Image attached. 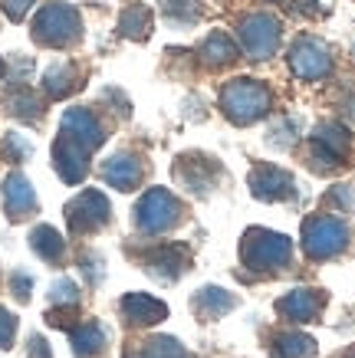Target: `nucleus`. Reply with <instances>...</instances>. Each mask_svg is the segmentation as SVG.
I'll list each match as a JSON object with an SVG mask.
<instances>
[{"instance_id": "nucleus-17", "label": "nucleus", "mask_w": 355, "mask_h": 358, "mask_svg": "<svg viewBox=\"0 0 355 358\" xmlns=\"http://www.w3.org/2000/svg\"><path fill=\"white\" fill-rule=\"evenodd\" d=\"M102 178H106V185H112L116 191H135L141 181V164L135 155L122 152L102 164Z\"/></svg>"}, {"instance_id": "nucleus-29", "label": "nucleus", "mask_w": 355, "mask_h": 358, "mask_svg": "<svg viewBox=\"0 0 355 358\" xmlns=\"http://www.w3.org/2000/svg\"><path fill=\"white\" fill-rule=\"evenodd\" d=\"M7 109H11L13 115H20V119H36V115H40V102H36L33 92L20 89V92H13V96L7 99Z\"/></svg>"}, {"instance_id": "nucleus-19", "label": "nucleus", "mask_w": 355, "mask_h": 358, "mask_svg": "<svg viewBox=\"0 0 355 358\" xmlns=\"http://www.w3.org/2000/svg\"><path fill=\"white\" fill-rule=\"evenodd\" d=\"M191 306L204 315V319H221V315L230 313L237 306V296H230L227 289H221V286H204V289H197Z\"/></svg>"}, {"instance_id": "nucleus-3", "label": "nucleus", "mask_w": 355, "mask_h": 358, "mask_svg": "<svg viewBox=\"0 0 355 358\" xmlns=\"http://www.w3.org/2000/svg\"><path fill=\"white\" fill-rule=\"evenodd\" d=\"M349 247V227L342 217L319 214L302 224V250L309 260H333Z\"/></svg>"}, {"instance_id": "nucleus-10", "label": "nucleus", "mask_w": 355, "mask_h": 358, "mask_svg": "<svg viewBox=\"0 0 355 358\" xmlns=\"http://www.w3.org/2000/svg\"><path fill=\"white\" fill-rule=\"evenodd\" d=\"M352 148V135L339 122H323L312 131V158L326 164H339Z\"/></svg>"}, {"instance_id": "nucleus-7", "label": "nucleus", "mask_w": 355, "mask_h": 358, "mask_svg": "<svg viewBox=\"0 0 355 358\" xmlns=\"http://www.w3.org/2000/svg\"><path fill=\"white\" fill-rule=\"evenodd\" d=\"M290 69L300 79H326L333 73V50L319 36H300L290 50Z\"/></svg>"}, {"instance_id": "nucleus-31", "label": "nucleus", "mask_w": 355, "mask_h": 358, "mask_svg": "<svg viewBox=\"0 0 355 358\" xmlns=\"http://www.w3.org/2000/svg\"><path fill=\"white\" fill-rule=\"evenodd\" d=\"M329 201L335 207H342V210H355V187L352 185H335L329 191Z\"/></svg>"}, {"instance_id": "nucleus-20", "label": "nucleus", "mask_w": 355, "mask_h": 358, "mask_svg": "<svg viewBox=\"0 0 355 358\" xmlns=\"http://www.w3.org/2000/svg\"><path fill=\"white\" fill-rule=\"evenodd\" d=\"M201 59H204L207 66H227V63H234V59H237L234 40H230L227 33H221V30L207 33V40L201 43Z\"/></svg>"}, {"instance_id": "nucleus-26", "label": "nucleus", "mask_w": 355, "mask_h": 358, "mask_svg": "<svg viewBox=\"0 0 355 358\" xmlns=\"http://www.w3.org/2000/svg\"><path fill=\"white\" fill-rule=\"evenodd\" d=\"M162 10L178 27H194L201 17V0H162Z\"/></svg>"}, {"instance_id": "nucleus-15", "label": "nucleus", "mask_w": 355, "mask_h": 358, "mask_svg": "<svg viewBox=\"0 0 355 358\" xmlns=\"http://www.w3.org/2000/svg\"><path fill=\"white\" fill-rule=\"evenodd\" d=\"M63 131L66 135H73L83 148H99L102 141H106V135H102V125L96 122V115L89 109H69L63 115Z\"/></svg>"}, {"instance_id": "nucleus-39", "label": "nucleus", "mask_w": 355, "mask_h": 358, "mask_svg": "<svg viewBox=\"0 0 355 358\" xmlns=\"http://www.w3.org/2000/svg\"><path fill=\"white\" fill-rule=\"evenodd\" d=\"M0 76H4V59H0Z\"/></svg>"}, {"instance_id": "nucleus-9", "label": "nucleus", "mask_w": 355, "mask_h": 358, "mask_svg": "<svg viewBox=\"0 0 355 358\" xmlns=\"http://www.w3.org/2000/svg\"><path fill=\"white\" fill-rule=\"evenodd\" d=\"M250 194L260 201H293L296 197V181L290 171L277 164H257L250 171Z\"/></svg>"}, {"instance_id": "nucleus-11", "label": "nucleus", "mask_w": 355, "mask_h": 358, "mask_svg": "<svg viewBox=\"0 0 355 358\" xmlns=\"http://www.w3.org/2000/svg\"><path fill=\"white\" fill-rule=\"evenodd\" d=\"M86 155H89V148H83L73 135H66V131H63V135L56 138V145H53V164H56V171H60V178H63L66 185H79V181L86 178V171H89Z\"/></svg>"}, {"instance_id": "nucleus-34", "label": "nucleus", "mask_w": 355, "mask_h": 358, "mask_svg": "<svg viewBox=\"0 0 355 358\" xmlns=\"http://www.w3.org/2000/svg\"><path fill=\"white\" fill-rule=\"evenodd\" d=\"M11 282H13V293L20 296V299H30V289H33V276H30V273L17 270L11 276Z\"/></svg>"}, {"instance_id": "nucleus-1", "label": "nucleus", "mask_w": 355, "mask_h": 358, "mask_svg": "<svg viewBox=\"0 0 355 358\" xmlns=\"http://www.w3.org/2000/svg\"><path fill=\"white\" fill-rule=\"evenodd\" d=\"M273 106V92H270L260 79H247L240 76L234 83H227L221 92V109L230 122L237 125H253L270 112Z\"/></svg>"}, {"instance_id": "nucleus-36", "label": "nucleus", "mask_w": 355, "mask_h": 358, "mask_svg": "<svg viewBox=\"0 0 355 358\" xmlns=\"http://www.w3.org/2000/svg\"><path fill=\"white\" fill-rule=\"evenodd\" d=\"M30 355H33V358H53V355H50V348H46V342H43L40 336L30 338Z\"/></svg>"}, {"instance_id": "nucleus-33", "label": "nucleus", "mask_w": 355, "mask_h": 358, "mask_svg": "<svg viewBox=\"0 0 355 358\" xmlns=\"http://www.w3.org/2000/svg\"><path fill=\"white\" fill-rule=\"evenodd\" d=\"M13 332H17V319H13L4 306H0V348H7L13 342Z\"/></svg>"}, {"instance_id": "nucleus-27", "label": "nucleus", "mask_w": 355, "mask_h": 358, "mask_svg": "<svg viewBox=\"0 0 355 358\" xmlns=\"http://www.w3.org/2000/svg\"><path fill=\"white\" fill-rule=\"evenodd\" d=\"M43 86L46 92L53 99H63L69 89H73V66L69 63H56L46 69V76H43Z\"/></svg>"}, {"instance_id": "nucleus-35", "label": "nucleus", "mask_w": 355, "mask_h": 358, "mask_svg": "<svg viewBox=\"0 0 355 358\" xmlns=\"http://www.w3.org/2000/svg\"><path fill=\"white\" fill-rule=\"evenodd\" d=\"M30 7H33V0H4V10H7L11 20H23Z\"/></svg>"}, {"instance_id": "nucleus-4", "label": "nucleus", "mask_w": 355, "mask_h": 358, "mask_svg": "<svg viewBox=\"0 0 355 358\" xmlns=\"http://www.w3.org/2000/svg\"><path fill=\"white\" fill-rule=\"evenodd\" d=\"M79 30H83L79 13L69 3H46L43 10L36 13V20H33V36H36V43L43 46L73 43V40H79Z\"/></svg>"}, {"instance_id": "nucleus-5", "label": "nucleus", "mask_w": 355, "mask_h": 358, "mask_svg": "<svg viewBox=\"0 0 355 358\" xmlns=\"http://www.w3.org/2000/svg\"><path fill=\"white\" fill-rule=\"evenodd\" d=\"M178 217H181V204L165 187L145 191L141 201L135 204V227L141 234H165V230H172L178 224Z\"/></svg>"}, {"instance_id": "nucleus-2", "label": "nucleus", "mask_w": 355, "mask_h": 358, "mask_svg": "<svg viewBox=\"0 0 355 358\" xmlns=\"http://www.w3.org/2000/svg\"><path fill=\"white\" fill-rule=\"evenodd\" d=\"M293 257V243L286 234L253 227L240 240V260L250 270H280Z\"/></svg>"}, {"instance_id": "nucleus-37", "label": "nucleus", "mask_w": 355, "mask_h": 358, "mask_svg": "<svg viewBox=\"0 0 355 358\" xmlns=\"http://www.w3.org/2000/svg\"><path fill=\"white\" fill-rule=\"evenodd\" d=\"M83 263H86L83 270H86L89 276H92V282H99V280H102V260H99V257H96V260H92V257H86V260H83Z\"/></svg>"}, {"instance_id": "nucleus-12", "label": "nucleus", "mask_w": 355, "mask_h": 358, "mask_svg": "<svg viewBox=\"0 0 355 358\" xmlns=\"http://www.w3.org/2000/svg\"><path fill=\"white\" fill-rule=\"evenodd\" d=\"M326 306V293L323 289H309V286H300V289H290L286 296L277 299V313L290 322H312L316 315L323 313Z\"/></svg>"}, {"instance_id": "nucleus-14", "label": "nucleus", "mask_w": 355, "mask_h": 358, "mask_svg": "<svg viewBox=\"0 0 355 358\" xmlns=\"http://www.w3.org/2000/svg\"><path fill=\"white\" fill-rule=\"evenodd\" d=\"M188 263H191V250L168 243V247H155L148 257H145V270H148L151 276H158V280L172 282L188 270Z\"/></svg>"}, {"instance_id": "nucleus-21", "label": "nucleus", "mask_w": 355, "mask_h": 358, "mask_svg": "<svg viewBox=\"0 0 355 358\" xmlns=\"http://www.w3.org/2000/svg\"><path fill=\"white\" fill-rule=\"evenodd\" d=\"M69 342H73V352L79 358H92L102 352V345H106V329L96 326V322H86V326L73 329Z\"/></svg>"}, {"instance_id": "nucleus-38", "label": "nucleus", "mask_w": 355, "mask_h": 358, "mask_svg": "<svg viewBox=\"0 0 355 358\" xmlns=\"http://www.w3.org/2000/svg\"><path fill=\"white\" fill-rule=\"evenodd\" d=\"M345 112H349V119L355 122V99H349V102H345Z\"/></svg>"}, {"instance_id": "nucleus-22", "label": "nucleus", "mask_w": 355, "mask_h": 358, "mask_svg": "<svg viewBox=\"0 0 355 358\" xmlns=\"http://www.w3.org/2000/svg\"><path fill=\"white\" fill-rule=\"evenodd\" d=\"M277 358H312L316 355V338H309L306 332H280L273 342Z\"/></svg>"}, {"instance_id": "nucleus-8", "label": "nucleus", "mask_w": 355, "mask_h": 358, "mask_svg": "<svg viewBox=\"0 0 355 358\" xmlns=\"http://www.w3.org/2000/svg\"><path fill=\"white\" fill-rule=\"evenodd\" d=\"M66 224L73 234H92L109 224V201L99 191H83L66 204Z\"/></svg>"}, {"instance_id": "nucleus-32", "label": "nucleus", "mask_w": 355, "mask_h": 358, "mask_svg": "<svg viewBox=\"0 0 355 358\" xmlns=\"http://www.w3.org/2000/svg\"><path fill=\"white\" fill-rule=\"evenodd\" d=\"M4 152L7 155H13V158H27V155L33 152V145L23 135H17V131H11L7 135V141H4Z\"/></svg>"}, {"instance_id": "nucleus-16", "label": "nucleus", "mask_w": 355, "mask_h": 358, "mask_svg": "<svg viewBox=\"0 0 355 358\" xmlns=\"http://www.w3.org/2000/svg\"><path fill=\"white\" fill-rule=\"evenodd\" d=\"M122 315L132 326H151V322H162L168 315V306L148 293H129L122 299Z\"/></svg>"}, {"instance_id": "nucleus-24", "label": "nucleus", "mask_w": 355, "mask_h": 358, "mask_svg": "<svg viewBox=\"0 0 355 358\" xmlns=\"http://www.w3.org/2000/svg\"><path fill=\"white\" fill-rule=\"evenodd\" d=\"M30 247L36 250L43 260H50V263L63 257V237H60L53 227H36V230H33V234H30Z\"/></svg>"}, {"instance_id": "nucleus-28", "label": "nucleus", "mask_w": 355, "mask_h": 358, "mask_svg": "<svg viewBox=\"0 0 355 358\" xmlns=\"http://www.w3.org/2000/svg\"><path fill=\"white\" fill-rule=\"evenodd\" d=\"M296 131H300V122H296V119H283L280 125H273V131H270L267 141L273 145V148L286 152V148H293V145H296V138H300Z\"/></svg>"}, {"instance_id": "nucleus-25", "label": "nucleus", "mask_w": 355, "mask_h": 358, "mask_svg": "<svg viewBox=\"0 0 355 358\" xmlns=\"http://www.w3.org/2000/svg\"><path fill=\"white\" fill-rule=\"evenodd\" d=\"M139 358H191V355H188V348H184L178 338L158 336V338H148V342L139 348Z\"/></svg>"}, {"instance_id": "nucleus-23", "label": "nucleus", "mask_w": 355, "mask_h": 358, "mask_svg": "<svg viewBox=\"0 0 355 358\" xmlns=\"http://www.w3.org/2000/svg\"><path fill=\"white\" fill-rule=\"evenodd\" d=\"M118 30L129 40H145L151 33V10L141 3H132L129 10H122V17H118Z\"/></svg>"}, {"instance_id": "nucleus-30", "label": "nucleus", "mask_w": 355, "mask_h": 358, "mask_svg": "<svg viewBox=\"0 0 355 358\" xmlns=\"http://www.w3.org/2000/svg\"><path fill=\"white\" fill-rule=\"evenodd\" d=\"M50 303L56 306H76L79 303V286L73 280H56L50 286Z\"/></svg>"}, {"instance_id": "nucleus-6", "label": "nucleus", "mask_w": 355, "mask_h": 358, "mask_svg": "<svg viewBox=\"0 0 355 358\" xmlns=\"http://www.w3.org/2000/svg\"><path fill=\"white\" fill-rule=\"evenodd\" d=\"M240 46L247 50V56L253 59H270V56L277 53V46H280V36H283V23L273 17V13H250L240 20Z\"/></svg>"}, {"instance_id": "nucleus-13", "label": "nucleus", "mask_w": 355, "mask_h": 358, "mask_svg": "<svg viewBox=\"0 0 355 358\" xmlns=\"http://www.w3.org/2000/svg\"><path fill=\"white\" fill-rule=\"evenodd\" d=\"M174 174H178V181H181L191 194H207L211 185L221 178V168H217L211 158H204V155H191V158H181V162H178Z\"/></svg>"}, {"instance_id": "nucleus-18", "label": "nucleus", "mask_w": 355, "mask_h": 358, "mask_svg": "<svg viewBox=\"0 0 355 358\" xmlns=\"http://www.w3.org/2000/svg\"><path fill=\"white\" fill-rule=\"evenodd\" d=\"M4 204H7V214H11L13 220L33 214L36 194H33L30 181H27L23 174H11V178H7V185H4Z\"/></svg>"}]
</instances>
